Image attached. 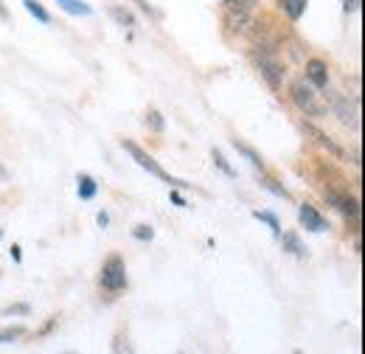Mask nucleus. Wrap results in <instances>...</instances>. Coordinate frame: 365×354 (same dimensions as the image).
<instances>
[{
    "mask_svg": "<svg viewBox=\"0 0 365 354\" xmlns=\"http://www.w3.org/2000/svg\"><path fill=\"white\" fill-rule=\"evenodd\" d=\"M289 96H292L295 107H298L304 116H309V118H323V116L329 113V104L320 98L318 90L312 88V85H307V82H295L292 90H289Z\"/></svg>",
    "mask_w": 365,
    "mask_h": 354,
    "instance_id": "nucleus-1",
    "label": "nucleus"
},
{
    "mask_svg": "<svg viewBox=\"0 0 365 354\" xmlns=\"http://www.w3.org/2000/svg\"><path fill=\"white\" fill-rule=\"evenodd\" d=\"M124 149H127V152H130V155L135 158L138 166H140V169H146L149 175H155V177H160V180H166L169 186H180V188H185V186H188V183H182V180H178V177H172L169 172H163V166H160V163H158V161H155V158H152L149 152H143V149H140L138 143H133V141H124Z\"/></svg>",
    "mask_w": 365,
    "mask_h": 354,
    "instance_id": "nucleus-2",
    "label": "nucleus"
},
{
    "mask_svg": "<svg viewBox=\"0 0 365 354\" xmlns=\"http://www.w3.org/2000/svg\"><path fill=\"white\" fill-rule=\"evenodd\" d=\"M101 287L107 293H121L127 290V267H124V259L121 256H110L104 267H101V275H98Z\"/></svg>",
    "mask_w": 365,
    "mask_h": 354,
    "instance_id": "nucleus-3",
    "label": "nucleus"
},
{
    "mask_svg": "<svg viewBox=\"0 0 365 354\" xmlns=\"http://www.w3.org/2000/svg\"><path fill=\"white\" fill-rule=\"evenodd\" d=\"M256 68H259V74L267 79V85L273 90H278L284 85V65L275 59L273 51H262V54H256Z\"/></svg>",
    "mask_w": 365,
    "mask_h": 354,
    "instance_id": "nucleus-4",
    "label": "nucleus"
},
{
    "mask_svg": "<svg viewBox=\"0 0 365 354\" xmlns=\"http://www.w3.org/2000/svg\"><path fill=\"white\" fill-rule=\"evenodd\" d=\"M329 107H331V110L340 116V121H343L346 127L360 130V116H357V107H351V101H349V98H343V96H331Z\"/></svg>",
    "mask_w": 365,
    "mask_h": 354,
    "instance_id": "nucleus-5",
    "label": "nucleus"
},
{
    "mask_svg": "<svg viewBox=\"0 0 365 354\" xmlns=\"http://www.w3.org/2000/svg\"><path fill=\"white\" fill-rule=\"evenodd\" d=\"M298 220H301V225H304L307 231H312V233L329 231V222L323 220V214H320L315 206H309V203H304V206L298 208Z\"/></svg>",
    "mask_w": 365,
    "mask_h": 354,
    "instance_id": "nucleus-6",
    "label": "nucleus"
},
{
    "mask_svg": "<svg viewBox=\"0 0 365 354\" xmlns=\"http://www.w3.org/2000/svg\"><path fill=\"white\" fill-rule=\"evenodd\" d=\"M307 85L315 90H323L329 85V65L323 59H309L307 62Z\"/></svg>",
    "mask_w": 365,
    "mask_h": 354,
    "instance_id": "nucleus-7",
    "label": "nucleus"
},
{
    "mask_svg": "<svg viewBox=\"0 0 365 354\" xmlns=\"http://www.w3.org/2000/svg\"><path fill=\"white\" fill-rule=\"evenodd\" d=\"M329 203L334 206V208H340L346 217H360V203L354 200V197H349V194H329Z\"/></svg>",
    "mask_w": 365,
    "mask_h": 354,
    "instance_id": "nucleus-8",
    "label": "nucleus"
},
{
    "mask_svg": "<svg viewBox=\"0 0 365 354\" xmlns=\"http://www.w3.org/2000/svg\"><path fill=\"white\" fill-rule=\"evenodd\" d=\"M225 23H228L230 31H247V29H250V11L225 9Z\"/></svg>",
    "mask_w": 365,
    "mask_h": 354,
    "instance_id": "nucleus-9",
    "label": "nucleus"
},
{
    "mask_svg": "<svg viewBox=\"0 0 365 354\" xmlns=\"http://www.w3.org/2000/svg\"><path fill=\"white\" fill-rule=\"evenodd\" d=\"M281 245H284V251H287V253H292V256H307V248H304L301 236H298V233H292V231L281 236Z\"/></svg>",
    "mask_w": 365,
    "mask_h": 354,
    "instance_id": "nucleus-10",
    "label": "nucleus"
},
{
    "mask_svg": "<svg viewBox=\"0 0 365 354\" xmlns=\"http://www.w3.org/2000/svg\"><path fill=\"white\" fill-rule=\"evenodd\" d=\"M307 3H309V0H278L281 11H284L289 20H301V14L307 11Z\"/></svg>",
    "mask_w": 365,
    "mask_h": 354,
    "instance_id": "nucleus-11",
    "label": "nucleus"
},
{
    "mask_svg": "<svg viewBox=\"0 0 365 354\" xmlns=\"http://www.w3.org/2000/svg\"><path fill=\"white\" fill-rule=\"evenodd\" d=\"M110 17H113L121 29H133V26H135V14H133L130 9H124V6H110Z\"/></svg>",
    "mask_w": 365,
    "mask_h": 354,
    "instance_id": "nucleus-12",
    "label": "nucleus"
},
{
    "mask_svg": "<svg viewBox=\"0 0 365 354\" xmlns=\"http://www.w3.org/2000/svg\"><path fill=\"white\" fill-rule=\"evenodd\" d=\"M68 14H76V17H91L93 9L88 3H82V0H56Z\"/></svg>",
    "mask_w": 365,
    "mask_h": 354,
    "instance_id": "nucleus-13",
    "label": "nucleus"
},
{
    "mask_svg": "<svg viewBox=\"0 0 365 354\" xmlns=\"http://www.w3.org/2000/svg\"><path fill=\"white\" fill-rule=\"evenodd\" d=\"M233 146H236V152H239L242 158H247V163H250V166H256V169H264V161H262V155H259L256 149H250L247 143H239V141H233Z\"/></svg>",
    "mask_w": 365,
    "mask_h": 354,
    "instance_id": "nucleus-14",
    "label": "nucleus"
},
{
    "mask_svg": "<svg viewBox=\"0 0 365 354\" xmlns=\"http://www.w3.org/2000/svg\"><path fill=\"white\" fill-rule=\"evenodd\" d=\"M76 183H79V197H82V200H93V197H96L98 183H96L91 175H79L76 177Z\"/></svg>",
    "mask_w": 365,
    "mask_h": 354,
    "instance_id": "nucleus-15",
    "label": "nucleus"
},
{
    "mask_svg": "<svg viewBox=\"0 0 365 354\" xmlns=\"http://www.w3.org/2000/svg\"><path fill=\"white\" fill-rule=\"evenodd\" d=\"M113 354H135L127 332H115V338H113Z\"/></svg>",
    "mask_w": 365,
    "mask_h": 354,
    "instance_id": "nucleus-16",
    "label": "nucleus"
},
{
    "mask_svg": "<svg viewBox=\"0 0 365 354\" xmlns=\"http://www.w3.org/2000/svg\"><path fill=\"white\" fill-rule=\"evenodd\" d=\"M307 133H309V135H315V141H318L320 146H326V149H329L331 155H337V158H343V149H340V146H337L334 141H329V138H326V133H320V130H315V127H307Z\"/></svg>",
    "mask_w": 365,
    "mask_h": 354,
    "instance_id": "nucleus-17",
    "label": "nucleus"
},
{
    "mask_svg": "<svg viewBox=\"0 0 365 354\" xmlns=\"http://www.w3.org/2000/svg\"><path fill=\"white\" fill-rule=\"evenodd\" d=\"M253 217L259 222H264L270 231H273L275 236H281V222H278V217L275 214H270V211H253Z\"/></svg>",
    "mask_w": 365,
    "mask_h": 354,
    "instance_id": "nucleus-18",
    "label": "nucleus"
},
{
    "mask_svg": "<svg viewBox=\"0 0 365 354\" xmlns=\"http://www.w3.org/2000/svg\"><path fill=\"white\" fill-rule=\"evenodd\" d=\"M23 335H26L23 326H6V329H0V346H3V343H14V340H20Z\"/></svg>",
    "mask_w": 365,
    "mask_h": 354,
    "instance_id": "nucleus-19",
    "label": "nucleus"
},
{
    "mask_svg": "<svg viewBox=\"0 0 365 354\" xmlns=\"http://www.w3.org/2000/svg\"><path fill=\"white\" fill-rule=\"evenodd\" d=\"M146 127H149L152 133L160 135L163 130H166V121H163V116H160L158 110H149V113H146Z\"/></svg>",
    "mask_w": 365,
    "mask_h": 354,
    "instance_id": "nucleus-20",
    "label": "nucleus"
},
{
    "mask_svg": "<svg viewBox=\"0 0 365 354\" xmlns=\"http://www.w3.org/2000/svg\"><path fill=\"white\" fill-rule=\"evenodd\" d=\"M262 186H264L267 191H273L275 197H281V200H289V191H287V188H284L278 180H273V177H264V180H262Z\"/></svg>",
    "mask_w": 365,
    "mask_h": 354,
    "instance_id": "nucleus-21",
    "label": "nucleus"
},
{
    "mask_svg": "<svg viewBox=\"0 0 365 354\" xmlns=\"http://www.w3.org/2000/svg\"><path fill=\"white\" fill-rule=\"evenodd\" d=\"M23 3H26V9H29V11H31V14L40 20V23H51V14H48V11L40 6V3H37V0H23Z\"/></svg>",
    "mask_w": 365,
    "mask_h": 354,
    "instance_id": "nucleus-22",
    "label": "nucleus"
},
{
    "mask_svg": "<svg viewBox=\"0 0 365 354\" xmlns=\"http://www.w3.org/2000/svg\"><path fill=\"white\" fill-rule=\"evenodd\" d=\"M211 158H214V163H217V166H220V169H222L225 175H228V177H236V169H233L228 161H225V155H222L220 149H214V152H211Z\"/></svg>",
    "mask_w": 365,
    "mask_h": 354,
    "instance_id": "nucleus-23",
    "label": "nucleus"
},
{
    "mask_svg": "<svg viewBox=\"0 0 365 354\" xmlns=\"http://www.w3.org/2000/svg\"><path fill=\"white\" fill-rule=\"evenodd\" d=\"M225 9H239V11H253L256 0H222Z\"/></svg>",
    "mask_w": 365,
    "mask_h": 354,
    "instance_id": "nucleus-24",
    "label": "nucleus"
},
{
    "mask_svg": "<svg viewBox=\"0 0 365 354\" xmlns=\"http://www.w3.org/2000/svg\"><path fill=\"white\" fill-rule=\"evenodd\" d=\"M133 236L140 239V242H149V239L155 236V231H152L149 225H135V228H133Z\"/></svg>",
    "mask_w": 365,
    "mask_h": 354,
    "instance_id": "nucleus-25",
    "label": "nucleus"
},
{
    "mask_svg": "<svg viewBox=\"0 0 365 354\" xmlns=\"http://www.w3.org/2000/svg\"><path fill=\"white\" fill-rule=\"evenodd\" d=\"M29 312H31L29 304H11V307L3 310V315H29Z\"/></svg>",
    "mask_w": 365,
    "mask_h": 354,
    "instance_id": "nucleus-26",
    "label": "nucleus"
},
{
    "mask_svg": "<svg viewBox=\"0 0 365 354\" xmlns=\"http://www.w3.org/2000/svg\"><path fill=\"white\" fill-rule=\"evenodd\" d=\"M172 203H175V206H180V208H185V206H188V203L182 200V197L178 194V191H172Z\"/></svg>",
    "mask_w": 365,
    "mask_h": 354,
    "instance_id": "nucleus-27",
    "label": "nucleus"
},
{
    "mask_svg": "<svg viewBox=\"0 0 365 354\" xmlns=\"http://www.w3.org/2000/svg\"><path fill=\"white\" fill-rule=\"evenodd\" d=\"M96 220H98V225H101V228H107V225H110V217H107V211H98V217H96Z\"/></svg>",
    "mask_w": 365,
    "mask_h": 354,
    "instance_id": "nucleus-28",
    "label": "nucleus"
},
{
    "mask_svg": "<svg viewBox=\"0 0 365 354\" xmlns=\"http://www.w3.org/2000/svg\"><path fill=\"white\" fill-rule=\"evenodd\" d=\"M56 320H59V318H51V320H48L46 326H43V332H40V338H43V335H48V332H51V329L56 326Z\"/></svg>",
    "mask_w": 365,
    "mask_h": 354,
    "instance_id": "nucleus-29",
    "label": "nucleus"
},
{
    "mask_svg": "<svg viewBox=\"0 0 365 354\" xmlns=\"http://www.w3.org/2000/svg\"><path fill=\"white\" fill-rule=\"evenodd\" d=\"M343 9H346V11H357V9H360V0H346Z\"/></svg>",
    "mask_w": 365,
    "mask_h": 354,
    "instance_id": "nucleus-30",
    "label": "nucleus"
},
{
    "mask_svg": "<svg viewBox=\"0 0 365 354\" xmlns=\"http://www.w3.org/2000/svg\"><path fill=\"white\" fill-rule=\"evenodd\" d=\"M11 259H14V262H20V259H23V253H20V245H14V248H11Z\"/></svg>",
    "mask_w": 365,
    "mask_h": 354,
    "instance_id": "nucleus-31",
    "label": "nucleus"
},
{
    "mask_svg": "<svg viewBox=\"0 0 365 354\" xmlns=\"http://www.w3.org/2000/svg\"><path fill=\"white\" fill-rule=\"evenodd\" d=\"M138 3H140V9H143V11H146V14H155V9H152V6H149V3H146V0H138Z\"/></svg>",
    "mask_w": 365,
    "mask_h": 354,
    "instance_id": "nucleus-32",
    "label": "nucleus"
},
{
    "mask_svg": "<svg viewBox=\"0 0 365 354\" xmlns=\"http://www.w3.org/2000/svg\"><path fill=\"white\" fill-rule=\"evenodd\" d=\"M6 180H9V169L0 163V183H6Z\"/></svg>",
    "mask_w": 365,
    "mask_h": 354,
    "instance_id": "nucleus-33",
    "label": "nucleus"
},
{
    "mask_svg": "<svg viewBox=\"0 0 365 354\" xmlns=\"http://www.w3.org/2000/svg\"><path fill=\"white\" fill-rule=\"evenodd\" d=\"M0 20H9V9L0 3Z\"/></svg>",
    "mask_w": 365,
    "mask_h": 354,
    "instance_id": "nucleus-34",
    "label": "nucleus"
},
{
    "mask_svg": "<svg viewBox=\"0 0 365 354\" xmlns=\"http://www.w3.org/2000/svg\"><path fill=\"white\" fill-rule=\"evenodd\" d=\"M292 354H304V352H292Z\"/></svg>",
    "mask_w": 365,
    "mask_h": 354,
    "instance_id": "nucleus-35",
    "label": "nucleus"
},
{
    "mask_svg": "<svg viewBox=\"0 0 365 354\" xmlns=\"http://www.w3.org/2000/svg\"><path fill=\"white\" fill-rule=\"evenodd\" d=\"M68 354H73V352H68Z\"/></svg>",
    "mask_w": 365,
    "mask_h": 354,
    "instance_id": "nucleus-36",
    "label": "nucleus"
}]
</instances>
